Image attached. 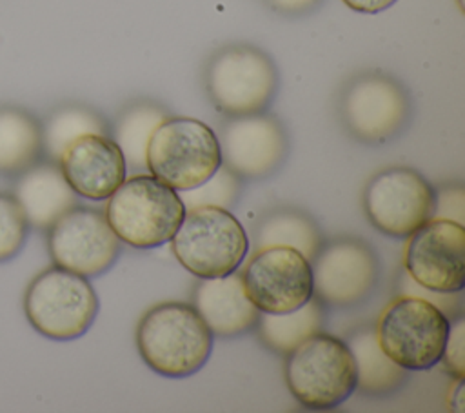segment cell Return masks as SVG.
Masks as SVG:
<instances>
[{
  "label": "cell",
  "instance_id": "obj_32",
  "mask_svg": "<svg viewBox=\"0 0 465 413\" xmlns=\"http://www.w3.org/2000/svg\"><path fill=\"white\" fill-rule=\"evenodd\" d=\"M452 398H450V404L454 411H463V378H456V388L452 389Z\"/></svg>",
  "mask_w": 465,
  "mask_h": 413
},
{
  "label": "cell",
  "instance_id": "obj_23",
  "mask_svg": "<svg viewBox=\"0 0 465 413\" xmlns=\"http://www.w3.org/2000/svg\"><path fill=\"white\" fill-rule=\"evenodd\" d=\"M169 116V113L153 102H134L116 118L113 140L120 147L127 171L142 173L147 169L145 153L153 131Z\"/></svg>",
  "mask_w": 465,
  "mask_h": 413
},
{
  "label": "cell",
  "instance_id": "obj_9",
  "mask_svg": "<svg viewBox=\"0 0 465 413\" xmlns=\"http://www.w3.org/2000/svg\"><path fill=\"white\" fill-rule=\"evenodd\" d=\"M338 111L352 138L371 146L385 144L405 129L411 116V98L391 75L363 71L341 89Z\"/></svg>",
  "mask_w": 465,
  "mask_h": 413
},
{
  "label": "cell",
  "instance_id": "obj_4",
  "mask_svg": "<svg viewBox=\"0 0 465 413\" xmlns=\"http://www.w3.org/2000/svg\"><path fill=\"white\" fill-rule=\"evenodd\" d=\"M169 242L176 260L198 278L238 271L251 246L240 220L229 209L213 206L185 209Z\"/></svg>",
  "mask_w": 465,
  "mask_h": 413
},
{
  "label": "cell",
  "instance_id": "obj_20",
  "mask_svg": "<svg viewBox=\"0 0 465 413\" xmlns=\"http://www.w3.org/2000/svg\"><path fill=\"white\" fill-rule=\"evenodd\" d=\"M254 249L263 247H292L309 262L316 257L323 244L318 224L302 209L276 207L260 217L252 237Z\"/></svg>",
  "mask_w": 465,
  "mask_h": 413
},
{
  "label": "cell",
  "instance_id": "obj_16",
  "mask_svg": "<svg viewBox=\"0 0 465 413\" xmlns=\"http://www.w3.org/2000/svg\"><path fill=\"white\" fill-rule=\"evenodd\" d=\"M58 166L71 189L87 200H107L127 178V166L116 142L100 133L76 138Z\"/></svg>",
  "mask_w": 465,
  "mask_h": 413
},
{
  "label": "cell",
  "instance_id": "obj_10",
  "mask_svg": "<svg viewBox=\"0 0 465 413\" xmlns=\"http://www.w3.org/2000/svg\"><path fill=\"white\" fill-rule=\"evenodd\" d=\"M363 209L383 235L407 238L432 218L434 187L418 171L403 166L378 171L363 187Z\"/></svg>",
  "mask_w": 465,
  "mask_h": 413
},
{
  "label": "cell",
  "instance_id": "obj_19",
  "mask_svg": "<svg viewBox=\"0 0 465 413\" xmlns=\"http://www.w3.org/2000/svg\"><path fill=\"white\" fill-rule=\"evenodd\" d=\"M345 344L356 364V389L369 397H387L409 380V369L398 366L380 346L374 326L363 324L351 331Z\"/></svg>",
  "mask_w": 465,
  "mask_h": 413
},
{
  "label": "cell",
  "instance_id": "obj_24",
  "mask_svg": "<svg viewBox=\"0 0 465 413\" xmlns=\"http://www.w3.org/2000/svg\"><path fill=\"white\" fill-rule=\"evenodd\" d=\"M89 133L107 135V126L98 113L84 106L60 107L42 127V149L53 162H58L76 138Z\"/></svg>",
  "mask_w": 465,
  "mask_h": 413
},
{
  "label": "cell",
  "instance_id": "obj_21",
  "mask_svg": "<svg viewBox=\"0 0 465 413\" xmlns=\"http://www.w3.org/2000/svg\"><path fill=\"white\" fill-rule=\"evenodd\" d=\"M254 327L260 342L267 349L285 357L303 340L322 331L323 306L316 297H311L292 311L260 313Z\"/></svg>",
  "mask_w": 465,
  "mask_h": 413
},
{
  "label": "cell",
  "instance_id": "obj_2",
  "mask_svg": "<svg viewBox=\"0 0 465 413\" xmlns=\"http://www.w3.org/2000/svg\"><path fill=\"white\" fill-rule=\"evenodd\" d=\"M105 218L120 242L138 249L167 244L183 220L178 191L153 175L125 178L107 198Z\"/></svg>",
  "mask_w": 465,
  "mask_h": 413
},
{
  "label": "cell",
  "instance_id": "obj_27",
  "mask_svg": "<svg viewBox=\"0 0 465 413\" xmlns=\"http://www.w3.org/2000/svg\"><path fill=\"white\" fill-rule=\"evenodd\" d=\"M440 362L454 378H463L465 375V320L463 313L450 318L447 340Z\"/></svg>",
  "mask_w": 465,
  "mask_h": 413
},
{
  "label": "cell",
  "instance_id": "obj_29",
  "mask_svg": "<svg viewBox=\"0 0 465 413\" xmlns=\"http://www.w3.org/2000/svg\"><path fill=\"white\" fill-rule=\"evenodd\" d=\"M432 218H445L465 226V191L460 184H447L434 189Z\"/></svg>",
  "mask_w": 465,
  "mask_h": 413
},
{
  "label": "cell",
  "instance_id": "obj_14",
  "mask_svg": "<svg viewBox=\"0 0 465 413\" xmlns=\"http://www.w3.org/2000/svg\"><path fill=\"white\" fill-rule=\"evenodd\" d=\"M240 275L260 313L292 311L312 297L311 262L292 247L254 249Z\"/></svg>",
  "mask_w": 465,
  "mask_h": 413
},
{
  "label": "cell",
  "instance_id": "obj_3",
  "mask_svg": "<svg viewBox=\"0 0 465 413\" xmlns=\"http://www.w3.org/2000/svg\"><path fill=\"white\" fill-rule=\"evenodd\" d=\"M285 382L307 409L325 411L356 391V364L345 340L316 333L285 355Z\"/></svg>",
  "mask_w": 465,
  "mask_h": 413
},
{
  "label": "cell",
  "instance_id": "obj_31",
  "mask_svg": "<svg viewBox=\"0 0 465 413\" xmlns=\"http://www.w3.org/2000/svg\"><path fill=\"white\" fill-rule=\"evenodd\" d=\"M349 9L363 15H376L389 9L396 0H341Z\"/></svg>",
  "mask_w": 465,
  "mask_h": 413
},
{
  "label": "cell",
  "instance_id": "obj_6",
  "mask_svg": "<svg viewBox=\"0 0 465 413\" xmlns=\"http://www.w3.org/2000/svg\"><path fill=\"white\" fill-rule=\"evenodd\" d=\"M145 164L173 189H193L222 166L218 135L202 120L167 116L149 138Z\"/></svg>",
  "mask_w": 465,
  "mask_h": 413
},
{
  "label": "cell",
  "instance_id": "obj_8",
  "mask_svg": "<svg viewBox=\"0 0 465 413\" xmlns=\"http://www.w3.org/2000/svg\"><path fill=\"white\" fill-rule=\"evenodd\" d=\"M450 318L432 302L398 295L380 313L374 326L381 349L401 368L423 371L441 358Z\"/></svg>",
  "mask_w": 465,
  "mask_h": 413
},
{
  "label": "cell",
  "instance_id": "obj_5",
  "mask_svg": "<svg viewBox=\"0 0 465 413\" xmlns=\"http://www.w3.org/2000/svg\"><path fill=\"white\" fill-rule=\"evenodd\" d=\"M203 86L213 106L225 116L262 113L276 95L278 69L262 49L232 44L209 58Z\"/></svg>",
  "mask_w": 465,
  "mask_h": 413
},
{
  "label": "cell",
  "instance_id": "obj_17",
  "mask_svg": "<svg viewBox=\"0 0 465 413\" xmlns=\"http://www.w3.org/2000/svg\"><path fill=\"white\" fill-rule=\"evenodd\" d=\"M191 306L198 311L211 333L222 338L251 331L260 317V309L247 297L238 271L223 277L198 278Z\"/></svg>",
  "mask_w": 465,
  "mask_h": 413
},
{
  "label": "cell",
  "instance_id": "obj_30",
  "mask_svg": "<svg viewBox=\"0 0 465 413\" xmlns=\"http://www.w3.org/2000/svg\"><path fill=\"white\" fill-rule=\"evenodd\" d=\"M265 2L282 15H302L311 11L320 0H265Z\"/></svg>",
  "mask_w": 465,
  "mask_h": 413
},
{
  "label": "cell",
  "instance_id": "obj_11",
  "mask_svg": "<svg viewBox=\"0 0 465 413\" xmlns=\"http://www.w3.org/2000/svg\"><path fill=\"white\" fill-rule=\"evenodd\" d=\"M312 297L322 306L352 307L369 298L380 277L374 249L361 238L338 237L323 242L311 260Z\"/></svg>",
  "mask_w": 465,
  "mask_h": 413
},
{
  "label": "cell",
  "instance_id": "obj_22",
  "mask_svg": "<svg viewBox=\"0 0 465 413\" xmlns=\"http://www.w3.org/2000/svg\"><path fill=\"white\" fill-rule=\"evenodd\" d=\"M40 153V124L22 109L0 107V173H22L38 160Z\"/></svg>",
  "mask_w": 465,
  "mask_h": 413
},
{
  "label": "cell",
  "instance_id": "obj_18",
  "mask_svg": "<svg viewBox=\"0 0 465 413\" xmlns=\"http://www.w3.org/2000/svg\"><path fill=\"white\" fill-rule=\"evenodd\" d=\"M76 193L67 184L58 162H42L27 167L16 182L15 198L24 209L27 224L49 229L64 213L76 206Z\"/></svg>",
  "mask_w": 465,
  "mask_h": 413
},
{
  "label": "cell",
  "instance_id": "obj_25",
  "mask_svg": "<svg viewBox=\"0 0 465 413\" xmlns=\"http://www.w3.org/2000/svg\"><path fill=\"white\" fill-rule=\"evenodd\" d=\"M242 193V178H238L232 171H229L223 164L200 186L185 191H178L180 200L183 202L185 209L200 207V206H213L229 209L236 206Z\"/></svg>",
  "mask_w": 465,
  "mask_h": 413
},
{
  "label": "cell",
  "instance_id": "obj_13",
  "mask_svg": "<svg viewBox=\"0 0 465 413\" xmlns=\"http://www.w3.org/2000/svg\"><path fill=\"white\" fill-rule=\"evenodd\" d=\"M403 269L427 289L461 293L465 287V226L429 218L407 237Z\"/></svg>",
  "mask_w": 465,
  "mask_h": 413
},
{
  "label": "cell",
  "instance_id": "obj_28",
  "mask_svg": "<svg viewBox=\"0 0 465 413\" xmlns=\"http://www.w3.org/2000/svg\"><path fill=\"white\" fill-rule=\"evenodd\" d=\"M398 295H412V297H421L429 302H432L436 307H440L449 318L456 317L461 313V293H440V291H432L427 289L420 284H416L407 273L401 275L400 282H398Z\"/></svg>",
  "mask_w": 465,
  "mask_h": 413
},
{
  "label": "cell",
  "instance_id": "obj_12",
  "mask_svg": "<svg viewBox=\"0 0 465 413\" xmlns=\"http://www.w3.org/2000/svg\"><path fill=\"white\" fill-rule=\"evenodd\" d=\"M47 231L53 264L85 278L105 273L120 255V238L98 209L74 206Z\"/></svg>",
  "mask_w": 465,
  "mask_h": 413
},
{
  "label": "cell",
  "instance_id": "obj_7",
  "mask_svg": "<svg viewBox=\"0 0 465 413\" xmlns=\"http://www.w3.org/2000/svg\"><path fill=\"white\" fill-rule=\"evenodd\" d=\"M98 307L100 302L91 282L58 266L38 273L24 293L29 324L51 340L82 337L94 322Z\"/></svg>",
  "mask_w": 465,
  "mask_h": 413
},
{
  "label": "cell",
  "instance_id": "obj_1",
  "mask_svg": "<svg viewBox=\"0 0 465 413\" xmlns=\"http://www.w3.org/2000/svg\"><path fill=\"white\" fill-rule=\"evenodd\" d=\"M214 335L187 302H160L136 326L142 360L158 375L185 378L200 371L213 351Z\"/></svg>",
  "mask_w": 465,
  "mask_h": 413
},
{
  "label": "cell",
  "instance_id": "obj_26",
  "mask_svg": "<svg viewBox=\"0 0 465 413\" xmlns=\"http://www.w3.org/2000/svg\"><path fill=\"white\" fill-rule=\"evenodd\" d=\"M27 218L18 200L9 193H0V262L11 260L27 237Z\"/></svg>",
  "mask_w": 465,
  "mask_h": 413
},
{
  "label": "cell",
  "instance_id": "obj_15",
  "mask_svg": "<svg viewBox=\"0 0 465 413\" xmlns=\"http://www.w3.org/2000/svg\"><path fill=\"white\" fill-rule=\"evenodd\" d=\"M222 164L242 180H262L287 158L289 138L282 122L262 113L229 116L220 127Z\"/></svg>",
  "mask_w": 465,
  "mask_h": 413
}]
</instances>
